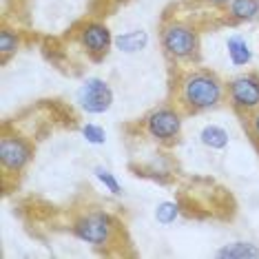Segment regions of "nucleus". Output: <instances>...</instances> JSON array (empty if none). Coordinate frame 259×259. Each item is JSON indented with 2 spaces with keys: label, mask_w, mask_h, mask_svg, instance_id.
I'll return each instance as SVG.
<instances>
[{
  "label": "nucleus",
  "mask_w": 259,
  "mask_h": 259,
  "mask_svg": "<svg viewBox=\"0 0 259 259\" xmlns=\"http://www.w3.org/2000/svg\"><path fill=\"white\" fill-rule=\"evenodd\" d=\"M217 257L222 259H257L259 257V248L250 241H233L226 244L224 248L217 250Z\"/></svg>",
  "instance_id": "9d476101"
},
{
  "label": "nucleus",
  "mask_w": 259,
  "mask_h": 259,
  "mask_svg": "<svg viewBox=\"0 0 259 259\" xmlns=\"http://www.w3.org/2000/svg\"><path fill=\"white\" fill-rule=\"evenodd\" d=\"M178 215H180V206L175 202H162V204H157V208H155V220L164 224V226L173 224L178 220Z\"/></svg>",
  "instance_id": "4468645a"
},
{
  "label": "nucleus",
  "mask_w": 259,
  "mask_h": 259,
  "mask_svg": "<svg viewBox=\"0 0 259 259\" xmlns=\"http://www.w3.org/2000/svg\"><path fill=\"white\" fill-rule=\"evenodd\" d=\"M146 128H149V133L153 135V138L162 140V142H168V140H173L175 135L180 133L182 120H180V115L175 113V111L157 109V111H153V113L149 115V120H146Z\"/></svg>",
  "instance_id": "39448f33"
},
{
  "label": "nucleus",
  "mask_w": 259,
  "mask_h": 259,
  "mask_svg": "<svg viewBox=\"0 0 259 259\" xmlns=\"http://www.w3.org/2000/svg\"><path fill=\"white\" fill-rule=\"evenodd\" d=\"M252 126H255V133L259 135V113L255 115V122H252Z\"/></svg>",
  "instance_id": "a211bd4d"
},
{
  "label": "nucleus",
  "mask_w": 259,
  "mask_h": 259,
  "mask_svg": "<svg viewBox=\"0 0 259 259\" xmlns=\"http://www.w3.org/2000/svg\"><path fill=\"white\" fill-rule=\"evenodd\" d=\"M111 231H113V222L104 213H89V215L80 217L73 226L75 237L87 241V244H93V246L107 244L111 237Z\"/></svg>",
  "instance_id": "7ed1b4c3"
},
{
  "label": "nucleus",
  "mask_w": 259,
  "mask_h": 259,
  "mask_svg": "<svg viewBox=\"0 0 259 259\" xmlns=\"http://www.w3.org/2000/svg\"><path fill=\"white\" fill-rule=\"evenodd\" d=\"M210 3H215V5H228L231 0H210Z\"/></svg>",
  "instance_id": "6ab92c4d"
},
{
  "label": "nucleus",
  "mask_w": 259,
  "mask_h": 259,
  "mask_svg": "<svg viewBox=\"0 0 259 259\" xmlns=\"http://www.w3.org/2000/svg\"><path fill=\"white\" fill-rule=\"evenodd\" d=\"M199 138H202V144L208 146V149H224L228 144V133L222 126H215V124L204 126Z\"/></svg>",
  "instance_id": "f8f14e48"
},
{
  "label": "nucleus",
  "mask_w": 259,
  "mask_h": 259,
  "mask_svg": "<svg viewBox=\"0 0 259 259\" xmlns=\"http://www.w3.org/2000/svg\"><path fill=\"white\" fill-rule=\"evenodd\" d=\"M82 135H84V140L89 144H104L107 142V133H104V128L102 126H98V124H87L84 128H82Z\"/></svg>",
  "instance_id": "dca6fc26"
},
{
  "label": "nucleus",
  "mask_w": 259,
  "mask_h": 259,
  "mask_svg": "<svg viewBox=\"0 0 259 259\" xmlns=\"http://www.w3.org/2000/svg\"><path fill=\"white\" fill-rule=\"evenodd\" d=\"M31 157V149L20 138H3L0 142V162L9 170H20Z\"/></svg>",
  "instance_id": "423d86ee"
},
{
  "label": "nucleus",
  "mask_w": 259,
  "mask_h": 259,
  "mask_svg": "<svg viewBox=\"0 0 259 259\" xmlns=\"http://www.w3.org/2000/svg\"><path fill=\"white\" fill-rule=\"evenodd\" d=\"M115 45H117V49L124 51V54H138V51L146 49V45H149V33H146L144 29H133V31H126V33H122V36H117Z\"/></svg>",
  "instance_id": "1a4fd4ad"
},
{
  "label": "nucleus",
  "mask_w": 259,
  "mask_h": 259,
  "mask_svg": "<svg viewBox=\"0 0 259 259\" xmlns=\"http://www.w3.org/2000/svg\"><path fill=\"white\" fill-rule=\"evenodd\" d=\"M82 45L91 51V54H104L111 47V31L104 25H87L82 29Z\"/></svg>",
  "instance_id": "6e6552de"
},
{
  "label": "nucleus",
  "mask_w": 259,
  "mask_h": 259,
  "mask_svg": "<svg viewBox=\"0 0 259 259\" xmlns=\"http://www.w3.org/2000/svg\"><path fill=\"white\" fill-rule=\"evenodd\" d=\"M18 49V36H14L11 31H0V54L9 56Z\"/></svg>",
  "instance_id": "f3484780"
},
{
  "label": "nucleus",
  "mask_w": 259,
  "mask_h": 259,
  "mask_svg": "<svg viewBox=\"0 0 259 259\" xmlns=\"http://www.w3.org/2000/svg\"><path fill=\"white\" fill-rule=\"evenodd\" d=\"M93 173H96V178L102 182V184L107 186V191H111L113 195H120V193H122V188H120V184H117V180L113 178V173H111V170L98 166L96 170H93Z\"/></svg>",
  "instance_id": "2eb2a0df"
},
{
  "label": "nucleus",
  "mask_w": 259,
  "mask_h": 259,
  "mask_svg": "<svg viewBox=\"0 0 259 259\" xmlns=\"http://www.w3.org/2000/svg\"><path fill=\"white\" fill-rule=\"evenodd\" d=\"M162 42H164V49L175 58H188L195 54V49H197L195 31L184 25L166 27V31H164V36H162Z\"/></svg>",
  "instance_id": "20e7f679"
},
{
  "label": "nucleus",
  "mask_w": 259,
  "mask_h": 259,
  "mask_svg": "<svg viewBox=\"0 0 259 259\" xmlns=\"http://www.w3.org/2000/svg\"><path fill=\"white\" fill-rule=\"evenodd\" d=\"M182 100L193 109H210L222 100V84L215 75L193 73L182 84Z\"/></svg>",
  "instance_id": "f257e3e1"
},
{
  "label": "nucleus",
  "mask_w": 259,
  "mask_h": 259,
  "mask_svg": "<svg viewBox=\"0 0 259 259\" xmlns=\"http://www.w3.org/2000/svg\"><path fill=\"white\" fill-rule=\"evenodd\" d=\"M259 14V0H231V16L235 20H252Z\"/></svg>",
  "instance_id": "ddd939ff"
},
{
  "label": "nucleus",
  "mask_w": 259,
  "mask_h": 259,
  "mask_svg": "<svg viewBox=\"0 0 259 259\" xmlns=\"http://www.w3.org/2000/svg\"><path fill=\"white\" fill-rule=\"evenodd\" d=\"M226 49H228V58H231V62L235 64V67H244V64L250 62V47L248 42H246L244 38L239 36H231L226 40Z\"/></svg>",
  "instance_id": "9b49d317"
},
{
  "label": "nucleus",
  "mask_w": 259,
  "mask_h": 259,
  "mask_svg": "<svg viewBox=\"0 0 259 259\" xmlns=\"http://www.w3.org/2000/svg\"><path fill=\"white\" fill-rule=\"evenodd\" d=\"M231 98L235 107L239 109H255L259 107V80L252 75H241L231 82Z\"/></svg>",
  "instance_id": "0eeeda50"
},
{
  "label": "nucleus",
  "mask_w": 259,
  "mask_h": 259,
  "mask_svg": "<svg viewBox=\"0 0 259 259\" xmlns=\"http://www.w3.org/2000/svg\"><path fill=\"white\" fill-rule=\"evenodd\" d=\"M75 98L87 113H104L113 104V91L102 78H87L80 84Z\"/></svg>",
  "instance_id": "f03ea898"
}]
</instances>
